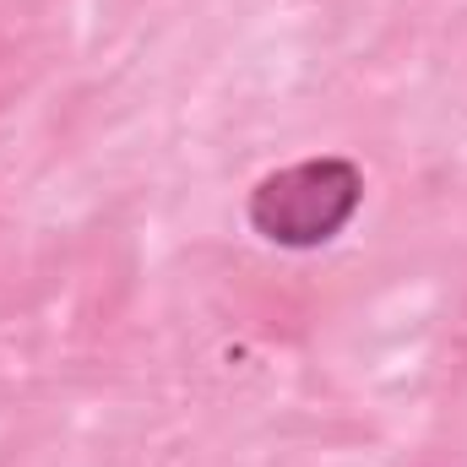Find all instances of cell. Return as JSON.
Wrapping results in <instances>:
<instances>
[{
  "mask_svg": "<svg viewBox=\"0 0 467 467\" xmlns=\"http://www.w3.org/2000/svg\"><path fill=\"white\" fill-rule=\"evenodd\" d=\"M364 207V169L353 158H305L272 169L250 191V229L277 250H321Z\"/></svg>",
  "mask_w": 467,
  "mask_h": 467,
  "instance_id": "1",
  "label": "cell"
}]
</instances>
